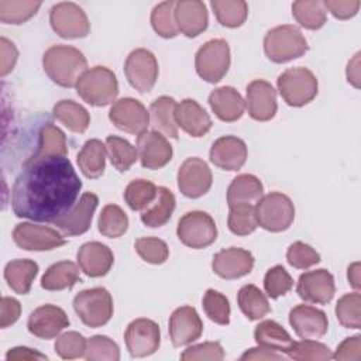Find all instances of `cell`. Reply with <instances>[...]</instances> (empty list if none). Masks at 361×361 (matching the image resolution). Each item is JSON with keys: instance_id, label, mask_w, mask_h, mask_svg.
<instances>
[{"instance_id": "obj_55", "label": "cell", "mask_w": 361, "mask_h": 361, "mask_svg": "<svg viewBox=\"0 0 361 361\" xmlns=\"http://www.w3.org/2000/svg\"><path fill=\"white\" fill-rule=\"evenodd\" d=\"M224 358V350L219 341H206L188 347L182 354L183 361H221Z\"/></svg>"}, {"instance_id": "obj_52", "label": "cell", "mask_w": 361, "mask_h": 361, "mask_svg": "<svg viewBox=\"0 0 361 361\" xmlns=\"http://www.w3.org/2000/svg\"><path fill=\"white\" fill-rule=\"evenodd\" d=\"M293 288V279L282 265L269 268L264 276V289L271 299L286 295Z\"/></svg>"}, {"instance_id": "obj_45", "label": "cell", "mask_w": 361, "mask_h": 361, "mask_svg": "<svg viewBox=\"0 0 361 361\" xmlns=\"http://www.w3.org/2000/svg\"><path fill=\"white\" fill-rule=\"evenodd\" d=\"M175 4L176 1L166 0L157 4L151 11V25L162 38H175L179 32L175 21Z\"/></svg>"}, {"instance_id": "obj_2", "label": "cell", "mask_w": 361, "mask_h": 361, "mask_svg": "<svg viewBox=\"0 0 361 361\" xmlns=\"http://www.w3.org/2000/svg\"><path fill=\"white\" fill-rule=\"evenodd\" d=\"M42 66L54 83L62 87H73L87 71V61L75 47L54 45L44 52Z\"/></svg>"}, {"instance_id": "obj_42", "label": "cell", "mask_w": 361, "mask_h": 361, "mask_svg": "<svg viewBox=\"0 0 361 361\" xmlns=\"http://www.w3.org/2000/svg\"><path fill=\"white\" fill-rule=\"evenodd\" d=\"M97 228L104 237L118 238L128 228V217L120 206L113 203L106 204L100 212Z\"/></svg>"}, {"instance_id": "obj_59", "label": "cell", "mask_w": 361, "mask_h": 361, "mask_svg": "<svg viewBox=\"0 0 361 361\" xmlns=\"http://www.w3.org/2000/svg\"><path fill=\"white\" fill-rule=\"evenodd\" d=\"M0 44H1V69H0V75L6 76L7 73H10L13 71V68L17 62L18 52H17L16 45L4 37H1Z\"/></svg>"}, {"instance_id": "obj_8", "label": "cell", "mask_w": 361, "mask_h": 361, "mask_svg": "<svg viewBox=\"0 0 361 361\" xmlns=\"http://www.w3.org/2000/svg\"><path fill=\"white\" fill-rule=\"evenodd\" d=\"M230 47L226 39L214 38L204 42L196 52L195 68L197 75L209 82H220L230 68Z\"/></svg>"}, {"instance_id": "obj_44", "label": "cell", "mask_w": 361, "mask_h": 361, "mask_svg": "<svg viewBox=\"0 0 361 361\" xmlns=\"http://www.w3.org/2000/svg\"><path fill=\"white\" fill-rule=\"evenodd\" d=\"M41 1L0 0V21L4 24H23L37 14Z\"/></svg>"}, {"instance_id": "obj_56", "label": "cell", "mask_w": 361, "mask_h": 361, "mask_svg": "<svg viewBox=\"0 0 361 361\" xmlns=\"http://www.w3.org/2000/svg\"><path fill=\"white\" fill-rule=\"evenodd\" d=\"M323 6L336 18L348 20L358 13L361 3L358 0H324Z\"/></svg>"}, {"instance_id": "obj_37", "label": "cell", "mask_w": 361, "mask_h": 361, "mask_svg": "<svg viewBox=\"0 0 361 361\" xmlns=\"http://www.w3.org/2000/svg\"><path fill=\"white\" fill-rule=\"evenodd\" d=\"M237 303L248 320H259L271 312L269 302L255 285H244L237 293Z\"/></svg>"}, {"instance_id": "obj_24", "label": "cell", "mask_w": 361, "mask_h": 361, "mask_svg": "<svg viewBox=\"0 0 361 361\" xmlns=\"http://www.w3.org/2000/svg\"><path fill=\"white\" fill-rule=\"evenodd\" d=\"M210 161L217 168L224 171H238L247 161L245 142L234 135H224L217 138L210 148Z\"/></svg>"}, {"instance_id": "obj_11", "label": "cell", "mask_w": 361, "mask_h": 361, "mask_svg": "<svg viewBox=\"0 0 361 361\" xmlns=\"http://www.w3.org/2000/svg\"><path fill=\"white\" fill-rule=\"evenodd\" d=\"M158 61L155 55L145 49L131 51L124 62V73L128 83L138 92H149L158 79Z\"/></svg>"}, {"instance_id": "obj_18", "label": "cell", "mask_w": 361, "mask_h": 361, "mask_svg": "<svg viewBox=\"0 0 361 361\" xmlns=\"http://www.w3.org/2000/svg\"><path fill=\"white\" fill-rule=\"evenodd\" d=\"M296 292L299 298L309 303L326 305L329 303L334 293L336 285L334 278L327 269L307 271L302 274L296 283Z\"/></svg>"}, {"instance_id": "obj_48", "label": "cell", "mask_w": 361, "mask_h": 361, "mask_svg": "<svg viewBox=\"0 0 361 361\" xmlns=\"http://www.w3.org/2000/svg\"><path fill=\"white\" fill-rule=\"evenodd\" d=\"M87 361H118L120 348L107 336H92L86 341V350L83 355Z\"/></svg>"}, {"instance_id": "obj_53", "label": "cell", "mask_w": 361, "mask_h": 361, "mask_svg": "<svg viewBox=\"0 0 361 361\" xmlns=\"http://www.w3.org/2000/svg\"><path fill=\"white\" fill-rule=\"evenodd\" d=\"M86 338L78 331H66L58 336L55 341V353L62 360H75L85 355Z\"/></svg>"}, {"instance_id": "obj_40", "label": "cell", "mask_w": 361, "mask_h": 361, "mask_svg": "<svg viewBox=\"0 0 361 361\" xmlns=\"http://www.w3.org/2000/svg\"><path fill=\"white\" fill-rule=\"evenodd\" d=\"M293 18L307 30H319L326 24L327 11L323 1L319 0H299L292 4Z\"/></svg>"}, {"instance_id": "obj_43", "label": "cell", "mask_w": 361, "mask_h": 361, "mask_svg": "<svg viewBox=\"0 0 361 361\" xmlns=\"http://www.w3.org/2000/svg\"><path fill=\"white\" fill-rule=\"evenodd\" d=\"M106 148L111 165L118 172L128 171L131 165L138 159L137 148H134L127 140L121 137L109 135L106 138Z\"/></svg>"}, {"instance_id": "obj_14", "label": "cell", "mask_w": 361, "mask_h": 361, "mask_svg": "<svg viewBox=\"0 0 361 361\" xmlns=\"http://www.w3.org/2000/svg\"><path fill=\"white\" fill-rule=\"evenodd\" d=\"M109 120L121 131L140 135L149 124V113L145 106L133 97H123L113 103Z\"/></svg>"}, {"instance_id": "obj_5", "label": "cell", "mask_w": 361, "mask_h": 361, "mask_svg": "<svg viewBox=\"0 0 361 361\" xmlns=\"http://www.w3.org/2000/svg\"><path fill=\"white\" fill-rule=\"evenodd\" d=\"M276 86L279 94L288 106L302 107L310 103L317 94V79L307 68H289L283 71L278 79Z\"/></svg>"}, {"instance_id": "obj_6", "label": "cell", "mask_w": 361, "mask_h": 361, "mask_svg": "<svg viewBox=\"0 0 361 361\" xmlns=\"http://www.w3.org/2000/svg\"><path fill=\"white\" fill-rule=\"evenodd\" d=\"M255 219L258 226L267 231H285L295 219L293 202L281 192H271L257 202Z\"/></svg>"}, {"instance_id": "obj_16", "label": "cell", "mask_w": 361, "mask_h": 361, "mask_svg": "<svg viewBox=\"0 0 361 361\" xmlns=\"http://www.w3.org/2000/svg\"><path fill=\"white\" fill-rule=\"evenodd\" d=\"M99 204V197L92 192H85L72 209L58 219L54 224L65 237L85 234L92 224L94 210Z\"/></svg>"}, {"instance_id": "obj_21", "label": "cell", "mask_w": 361, "mask_h": 361, "mask_svg": "<svg viewBox=\"0 0 361 361\" xmlns=\"http://www.w3.org/2000/svg\"><path fill=\"white\" fill-rule=\"evenodd\" d=\"M203 333V322L192 306L175 309L169 317V337L175 347L196 341Z\"/></svg>"}, {"instance_id": "obj_28", "label": "cell", "mask_w": 361, "mask_h": 361, "mask_svg": "<svg viewBox=\"0 0 361 361\" xmlns=\"http://www.w3.org/2000/svg\"><path fill=\"white\" fill-rule=\"evenodd\" d=\"M209 104L217 118L233 123L241 118L245 109L243 96L233 86H221L209 94Z\"/></svg>"}, {"instance_id": "obj_38", "label": "cell", "mask_w": 361, "mask_h": 361, "mask_svg": "<svg viewBox=\"0 0 361 361\" xmlns=\"http://www.w3.org/2000/svg\"><path fill=\"white\" fill-rule=\"evenodd\" d=\"M66 157L68 155V145H66V137L61 128L56 126L47 123L38 134V144L35 151L31 157L39 158V157Z\"/></svg>"}, {"instance_id": "obj_47", "label": "cell", "mask_w": 361, "mask_h": 361, "mask_svg": "<svg viewBox=\"0 0 361 361\" xmlns=\"http://www.w3.org/2000/svg\"><path fill=\"white\" fill-rule=\"evenodd\" d=\"M336 316L345 329L358 330L361 327V295L358 290L345 293L336 305Z\"/></svg>"}, {"instance_id": "obj_13", "label": "cell", "mask_w": 361, "mask_h": 361, "mask_svg": "<svg viewBox=\"0 0 361 361\" xmlns=\"http://www.w3.org/2000/svg\"><path fill=\"white\" fill-rule=\"evenodd\" d=\"M124 341L131 357H148L154 354L161 344L159 326L151 319H135L127 326Z\"/></svg>"}, {"instance_id": "obj_3", "label": "cell", "mask_w": 361, "mask_h": 361, "mask_svg": "<svg viewBox=\"0 0 361 361\" xmlns=\"http://www.w3.org/2000/svg\"><path fill=\"white\" fill-rule=\"evenodd\" d=\"M309 49L307 41L300 30L292 24L271 28L264 38V52L275 63H283L305 55Z\"/></svg>"}, {"instance_id": "obj_25", "label": "cell", "mask_w": 361, "mask_h": 361, "mask_svg": "<svg viewBox=\"0 0 361 361\" xmlns=\"http://www.w3.org/2000/svg\"><path fill=\"white\" fill-rule=\"evenodd\" d=\"M79 268L90 278L104 276L113 267L114 255L111 250L99 241H89L80 245L76 254Z\"/></svg>"}, {"instance_id": "obj_4", "label": "cell", "mask_w": 361, "mask_h": 361, "mask_svg": "<svg viewBox=\"0 0 361 361\" xmlns=\"http://www.w3.org/2000/svg\"><path fill=\"white\" fill-rule=\"evenodd\" d=\"M76 92L90 106L103 107L113 103L118 94V82L114 72L106 66L87 69L76 83Z\"/></svg>"}, {"instance_id": "obj_57", "label": "cell", "mask_w": 361, "mask_h": 361, "mask_svg": "<svg viewBox=\"0 0 361 361\" xmlns=\"http://www.w3.org/2000/svg\"><path fill=\"white\" fill-rule=\"evenodd\" d=\"M334 360H360L361 358V336L355 334L353 337H347L340 343L336 353L333 354Z\"/></svg>"}, {"instance_id": "obj_41", "label": "cell", "mask_w": 361, "mask_h": 361, "mask_svg": "<svg viewBox=\"0 0 361 361\" xmlns=\"http://www.w3.org/2000/svg\"><path fill=\"white\" fill-rule=\"evenodd\" d=\"M158 195V188L147 179L131 180L124 189V200L127 206L134 212L145 210Z\"/></svg>"}, {"instance_id": "obj_36", "label": "cell", "mask_w": 361, "mask_h": 361, "mask_svg": "<svg viewBox=\"0 0 361 361\" xmlns=\"http://www.w3.org/2000/svg\"><path fill=\"white\" fill-rule=\"evenodd\" d=\"M52 114L72 133L82 134L90 124V116L87 110L73 100L58 102L52 109Z\"/></svg>"}, {"instance_id": "obj_49", "label": "cell", "mask_w": 361, "mask_h": 361, "mask_svg": "<svg viewBox=\"0 0 361 361\" xmlns=\"http://www.w3.org/2000/svg\"><path fill=\"white\" fill-rule=\"evenodd\" d=\"M203 310L206 316L221 326L230 323V302L228 299L219 290L207 289L203 295Z\"/></svg>"}, {"instance_id": "obj_29", "label": "cell", "mask_w": 361, "mask_h": 361, "mask_svg": "<svg viewBox=\"0 0 361 361\" xmlns=\"http://www.w3.org/2000/svg\"><path fill=\"white\" fill-rule=\"evenodd\" d=\"M264 196V186L261 180L251 173L237 175L227 189V204H257Z\"/></svg>"}, {"instance_id": "obj_32", "label": "cell", "mask_w": 361, "mask_h": 361, "mask_svg": "<svg viewBox=\"0 0 361 361\" xmlns=\"http://www.w3.org/2000/svg\"><path fill=\"white\" fill-rule=\"evenodd\" d=\"M175 195L165 186H158L157 199L141 213V221L151 228L162 227L166 224L175 210Z\"/></svg>"}, {"instance_id": "obj_19", "label": "cell", "mask_w": 361, "mask_h": 361, "mask_svg": "<svg viewBox=\"0 0 361 361\" xmlns=\"http://www.w3.org/2000/svg\"><path fill=\"white\" fill-rule=\"evenodd\" d=\"M69 326V317L63 309L55 305H42L37 307L28 317V331L42 340L56 337Z\"/></svg>"}, {"instance_id": "obj_15", "label": "cell", "mask_w": 361, "mask_h": 361, "mask_svg": "<svg viewBox=\"0 0 361 361\" xmlns=\"http://www.w3.org/2000/svg\"><path fill=\"white\" fill-rule=\"evenodd\" d=\"M213 175L206 161L192 157L183 161L178 171V188L180 193L190 199H197L212 188Z\"/></svg>"}, {"instance_id": "obj_20", "label": "cell", "mask_w": 361, "mask_h": 361, "mask_svg": "<svg viewBox=\"0 0 361 361\" xmlns=\"http://www.w3.org/2000/svg\"><path fill=\"white\" fill-rule=\"evenodd\" d=\"M247 110L252 120L268 121L274 118L278 110L276 92L272 85L264 79H255L247 85Z\"/></svg>"}, {"instance_id": "obj_26", "label": "cell", "mask_w": 361, "mask_h": 361, "mask_svg": "<svg viewBox=\"0 0 361 361\" xmlns=\"http://www.w3.org/2000/svg\"><path fill=\"white\" fill-rule=\"evenodd\" d=\"M175 21L178 30L189 37L195 38L202 34L209 24V14L206 4L199 0H179L175 4Z\"/></svg>"}, {"instance_id": "obj_51", "label": "cell", "mask_w": 361, "mask_h": 361, "mask_svg": "<svg viewBox=\"0 0 361 361\" xmlns=\"http://www.w3.org/2000/svg\"><path fill=\"white\" fill-rule=\"evenodd\" d=\"M134 248L142 261L154 265L164 264L169 257L166 243L157 237H141L135 240Z\"/></svg>"}, {"instance_id": "obj_17", "label": "cell", "mask_w": 361, "mask_h": 361, "mask_svg": "<svg viewBox=\"0 0 361 361\" xmlns=\"http://www.w3.org/2000/svg\"><path fill=\"white\" fill-rule=\"evenodd\" d=\"M137 154L144 168L159 169L172 159L173 151L162 133L157 130H145L137 135Z\"/></svg>"}, {"instance_id": "obj_30", "label": "cell", "mask_w": 361, "mask_h": 361, "mask_svg": "<svg viewBox=\"0 0 361 361\" xmlns=\"http://www.w3.org/2000/svg\"><path fill=\"white\" fill-rule=\"evenodd\" d=\"M106 144L97 138L87 140L76 155V162L80 172L89 179L100 178L106 168Z\"/></svg>"}, {"instance_id": "obj_39", "label": "cell", "mask_w": 361, "mask_h": 361, "mask_svg": "<svg viewBox=\"0 0 361 361\" xmlns=\"http://www.w3.org/2000/svg\"><path fill=\"white\" fill-rule=\"evenodd\" d=\"M210 6L217 21L228 28L241 27L248 16V4L244 0H212Z\"/></svg>"}, {"instance_id": "obj_58", "label": "cell", "mask_w": 361, "mask_h": 361, "mask_svg": "<svg viewBox=\"0 0 361 361\" xmlns=\"http://www.w3.org/2000/svg\"><path fill=\"white\" fill-rule=\"evenodd\" d=\"M21 314V305L17 299L4 296L1 299V307H0V327L6 329L11 324H14Z\"/></svg>"}, {"instance_id": "obj_63", "label": "cell", "mask_w": 361, "mask_h": 361, "mask_svg": "<svg viewBox=\"0 0 361 361\" xmlns=\"http://www.w3.org/2000/svg\"><path fill=\"white\" fill-rule=\"evenodd\" d=\"M347 279L348 283L358 290L360 289V262H353L347 269Z\"/></svg>"}, {"instance_id": "obj_60", "label": "cell", "mask_w": 361, "mask_h": 361, "mask_svg": "<svg viewBox=\"0 0 361 361\" xmlns=\"http://www.w3.org/2000/svg\"><path fill=\"white\" fill-rule=\"evenodd\" d=\"M6 360L8 361H35V360H48V357L37 350L28 347H14L7 351Z\"/></svg>"}, {"instance_id": "obj_1", "label": "cell", "mask_w": 361, "mask_h": 361, "mask_svg": "<svg viewBox=\"0 0 361 361\" xmlns=\"http://www.w3.org/2000/svg\"><path fill=\"white\" fill-rule=\"evenodd\" d=\"M82 180L66 157H30L11 189L17 217L55 223L76 203Z\"/></svg>"}, {"instance_id": "obj_35", "label": "cell", "mask_w": 361, "mask_h": 361, "mask_svg": "<svg viewBox=\"0 0 361 361\" xmlns=\"http://www.w3.org/2000/svg\"><path fill=\"white\" fill-rule=\"evenodd\" d=\"M254 340L258 345L281 354H286L293 344L289 333L274 320L261 322L254 330Z\"/></svg>"}, {"instance_id": "obj_9", "label": "cell", "mask_w": 361, "mask_h": 361, "mask_svg": "<svg viewBox=\"0 0 361 361\" xmlns=\"http://www.w3.org/2000/svg\"><path fill=\"white\" fill-rule=\"evenodd\" d=\"M176 234L186 247L200 250L216 241L217 227L210 214L202 210H192L179 219Z\"/></svg>"}, {"instance_id": "obj_33", "label": "cell", "mask_w": 361, "mask_h": 361, "mask_svg": "<svg viewBox=\"0 0 361 361\" xmlns=\"http://www.w3.org/2000/svg\"><path fill=\"white\" fill-rule=\"evenodd\" d=\"M38 275V264L32 259H13L4 268L7 285L18 295H27Z\"/></svg>"}, {"instance_id": "obj_10", "label": "cell", "mask_w": 361, "mask_h": 361, "mask_svg": "<svg viewBox=\"0 0 361 361\" xmlns=\"http://www.w3.org/2000/svg\"><path fill=\"white\" fill-rule=\"evenodd\" d=\"M52 30L62 38H85L90 31V23L82 7L72 1H62L52 6L49 11Z\"/></svg>"}, {"instance_id": "obj_50", "label": "cell", "mask_w": 361, "mask_h": 361, "mask_svg": "<svg viewBox=\"0 0 361 361\" xmlns=\"http://www.w3.org/2000/svg\"><path fill=\"white\" fill-rule=\"evenodd\" d=\"M286 355L292 360L298 361H307V360H330L333 358L331 350L313 338H305L302 341H293L290 348L288 350Z\"/></svg>"}, {"instance_id": "obj_23", "label": "cell", "mask_w": 361, "mask_h": 361, "mask_svg": "<svg viewBox=\"0 0 361 361\" xmlns=\"http://www.w3.org/2000/svg\"><path fill=\"white\" fill-rule=\"evenodd\" d=\"M254 267V257L250 251L230 247L214 254L212 269L223 279H238L248 275Z\"/></svg>"}, {"instance_id": "obj_54", "label": "cell", "mask_w": 361, "mask_h": 361, "mask_svg": "<svg viewBox=\"0 0 361 361\" xmlns=\"http://www.w3.org/2000/svg\"><path fill=\"white\" fill-rule=\"evenodd\" d=\"M286 261L296 269H307L320 262V254L302 241H295L288 247Z\"/></svg>"}, {"instance_id": "obj_27", "label": "cell", "mask_w": 361, "mask_h": 361, "mask_svg": "<svg viewBox=\"0 0 361 361\" xmlns=\"http://www.w3.org/2000/svg\"><path fill=\"white\" fill-rule=\"evenodd\" d=\"M175 120L178 127L195 138L207 134L213 124L207 111L193 99H183L176 104Z\"/></svg>"}, {"instance_id": "obj_22", "label": "cell", "mask_w": 361, "mask_h": 361, "mask_svg": "<svg viewBox=\"0 0 361 361\" xmlns=\"http://www.w3.org/2000/svg\"><path fill=\"white\" fill-rule=\"evenodd\" d=\"M289 324L302 340H317L327 333L329 320L323 310L310 305H298L289 312Z\"/></svg>"}, {"instance_id": "obj_34", "label": "cell", "mask_w": 361, "mask_h": 361, "mask_svg": "<svg viewBox=\"0 0 361 361\" xmlns=\"http://www.w3.org/2000/svg\"><path fill=\"white\" fill-rule=\"evenodd\" d=\"M80 281L79 268L72 261L52 264L41 278V288L45 290L72 289Z\"/></svg>"}, {"instance_id": "obj_62", "label": "cell", "mask_w": 361, "mask_h": 361, "mask_svg": "<svg viewBox=\"0 0 361 361\" xmlns=\"http://www.w3.org/2000/svg\"><path fill=\"white\" fill-rule=\"evenodd\" d=\"M347 80L348 83H351L355 89L360 87V52H357L353 59L348 61L347 63Z\"/></svg>"}, {"instance_id": "obj_31", "label": "cell", "mask_w": 361, "mask_h": 361, "mask_svg": "<svg viewBox=\"0 0 361 361\" xmlns=\"http://www.w3.org/2000/svg\"><path fill=\"white\" fill-rule=\"evenodd\" d=\"M176 102L173 97L169 96H159L155 99L149 106V114L152 126L157 131L162 133L164 135L178 140V124L175 120V110Z\"/></svg>"}, {"instance_id": "obj_46", "label": "cell", "mask_w": 361, "mask_h": 361, "mask_svg": "<svg viewBox=\"0 0 361 361\" xmlns=\"http://www.w3.org/2000/svg\"><path fill=\"white\" fill-rule=\"evenodd\" d=\"M228 230L235 235H248L255 231L258 227L255 219V206L254 204H233L228 206Z\"/></svg>"}, {"instance_id": "obj_12", "label": "cell", "mask_w": 361, "mask_h": 361, "mask_svg": "<svg viewBox=\"0 0 361 361\" xmlns=\"http://www.w3.org/2000/svg\"><path fill=\"white\" fill-rule=\"evenodd\" d=\"M13 240L17 247L25 251H49L66 244L65 235L55 228L28 221L14 227Z\"/></svg>"}, {"instance_id": "obj_7", "label": "cell", "mask_w": 361, "mask_h": 361, "mask_svg": "<svg viewBox=\"0 0 361 361\" xmlns=\"http://www.w3.org/2000/svg\"><path fill=\"white\" fill-rule=\"evenodd\" d=\"M73 309L83 324L96 329L107 324L113 316V298L106 288L80 290L73 298Z\"/></svg>"}, {"instance_id": "obj_61", "label": "cell", "mask_w": 361, "mask_h": 361, "mask_svg": "<svg viewBox=\"0 0 361 361\" xmlns=\"http://www.w3.org/2000/svg\"><path fill=\"white\" fill-rule=\"evenodd\" d=\"M240 360H285V355L268 348H264L261 345L255 347V348H250L247 350Z\"/></svg>"}]
</instances>
